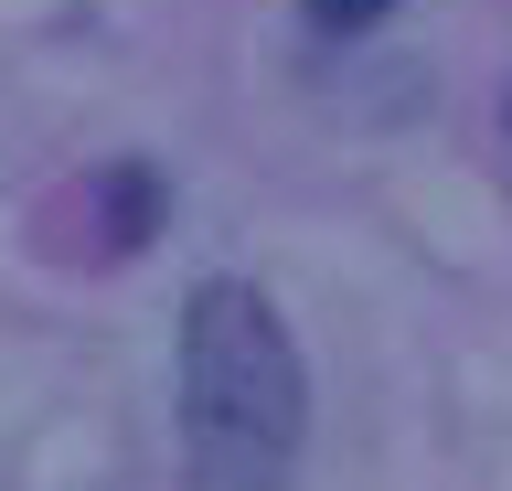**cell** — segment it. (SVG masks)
Returning a JSON list of instances; mask_svg holds the SVG:
<instances>
[{"instance_id": "obj_1", "label": "cell", "mask_w": 512, "mask_h": 491, "mask_svg": "<svg viewBox=\"0 0 512 491\" xmlns=\"http://www.w3.org/2000/svg\"><path fill=\"white\" fill-rule=\"evenodd\" d=\"M310 438L299 342L246 278H203L182 299V459L203 491H288Z\"/></svg>"}, {"instance_id": "obj_2", "label": "cell", "mask_w": 512, "mask_h": 491, "mask_svg": "<svg viewBox=\"0 0 512 491\" xmlns=\"http://www.w3.org/2000/svg\"><path fill=\"white\" fill-rule=\"evenodd\" d=\"M384 11H395V0H310V22H320V33H374Z\"/></svg>"}]
</instances>
